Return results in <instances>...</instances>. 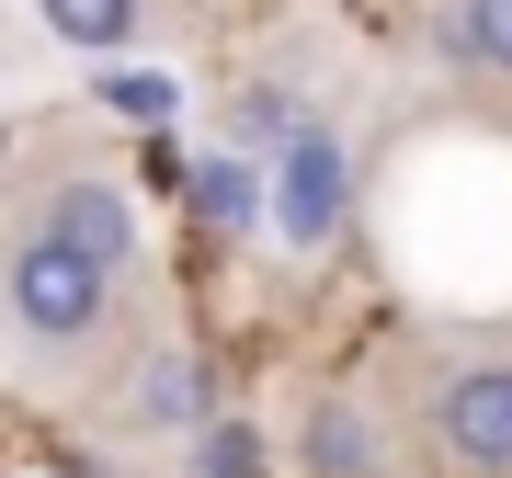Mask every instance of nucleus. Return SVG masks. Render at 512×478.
<instances>
[{
    "instance_id": "nucleus-1",
    "label": "nucleus",
    "mask_w": 512,
    "mask_h": 478,
    "mask_svg": "<svg viewBox=\"0 0 512 478\" xmlns=\"http://www.w3.org/2000/svg\"><path fill=\"white\" fill-rule=\"evenodd\" d=\"M262 217H274L285 251H330V239H342V217H353V148L296 114L285 148L262 160Z\"/></svg>"
},
{
    "instance_id": "nucleus-2",
    "label": "nucleus",
    "mask_w": 512,
    "mask_h": 478,
    "mask_svg": "<svg viewBox=\"0 0 512 478\" xmlns=\"http://www.w3.org/2000/svg\"><path fill=\"white\" fill-rule=\"evenodd\" d=\"M103 296H114V274L80 262L69 239L35 228V239L12 251V319H23L35 342H92V331H103Z\"/></svg>"
},
{
    "instance_id": "nucleus-3",
    "label": "nucleus",
    "mask_w": 512,
    "mask_h": 478,
    "mask_svg": "<svg viewBox=\"0 0 512 478\" xmlns=\"http://www.w3.org/2000/svg\"><path fill=\"white\" fill-rule=\"evenodd\" d=\"M433 444H444L467 478H512V365H467V376H444V399H433Z\"/></svg>"
},
{
    "instance_id": "nucleus-4",
    "label": "nucleus",
    "mask_w": 512,
    "mask_h": 478,
    "mask_svg": "<svg viewBox=\"0 0 512 478\" xmlns=\"http://www.w3.org/2000/svg\"><path fill=\"white\" fill-rule=\"evenodd\" d=\"M46 239H69L80 262L126 274V262H137V205H126V183H103V171H69V183H57V205H46Z\"/></svg>"
},
{
    "instance_id": "nucleus-5",
    "label": "nucleus",
    "mask_w": 512,
    "mask_h": 478,
    "mask_svg": "<svg viewBox=\"0 0 512 478\" xmlns=\"http://www.w3.org/2000/svg\"><path fill=\"white\" fill-rule=\"evenodd\" d=\"M183 194H194V217H205V228H228V239H239V228H262V171L239 160V148L194 160V171H183Z\"/></svg>"
},
{
    "instance_id": "nucleus-6",
    "label": "nucleus",
    "mask_w": 512,
    "mask_h": 478,
    "mask_svg": "<svg viewBox=\"0 0 512 478\" xmlns=\"http://www.w3.org/2000/svg\"><path fill=\"white\" fill-rule=\"evenodd\" d=\"M308 467L319 478H376V422L353 399H319L308 410Z\"/></svg>"
},
{
    "instance_id": "nucleus-7",
    "label": "nucleus",
    "mask_w": 512,
    "mask_h": 478,
    "mask_svg": "<svg viewBox=\"0 0 512 478\" xmlns=\"http://www.w3.org/2000/svg\"><path fill=\"white\" fill-rule=\"evenodd\" d=\"M137 422H171V433L205 422V365H194V353H148V376H137Z\"/></svg>"
},
{
    "instance_id": "nucleus-8",
    "label": "nucleus",
    "mask_w": 512,
    "mask_h": 478,
    "mask_svg": "<svg viewBox=\"0 0 512 478\" xmlns=\"http://www.w3.org/2000/svg\"><path fill=\"white\" fill-rule=\"evenodd\" d=\"M46 35H69L80 57H114L137 35V0H46Z\"/></svg>"
},
{
    "instance_id": "nucleus-9",
    "label": "nucleus",
    "mask_w": 512,
    "mask_h": 478,
    "mask_svg": "<svg viewBox=\"0 0 512 478\" xmlns=\"http://www.w3.org/2000/svg\"><path fill=\"white\" fill-rule=\"evenodd\" d=\"M444 57H478V69L512 80V0H456V23H444Z\"/></svg>"
},
{
    "instance_id": "nucleus-10",
    "label": "nucleus",
    "mask_w": 512,
    "mask_h": 478,
    "mask_svg": "<svg viewBox=\"0 0 512 478\" xmlns=\"http://www.w3.org/2000/svg\"><path fill=\"white\" fill-rule=\"evenodd\" d=\"M194 478H274V444L251 422H194Z\"/></svg>"
},
{
    "instance_id": "nucleus-11",
    "label": "nucleus",
    "mask_w": 512,
    "mask_h": 478,
    "mask_svg": "<svg viewBox=\"0 0 512 478\" xmlns=\"http://www.w3.org/2000/svg\"><path fill=\"white\" fill-rule=\"evenodd\" d=\"M103 114H126V126H171V114H183V80H171V69H114V80H103Z\"/></svg>"
},
{
    "instance_id": "nucleus-12",
    "label": "nucleus",
    "mask_w": 512,
    "mask_h": 478,
    "mask_svg": "<svg viewBox=\"0 0 512 478\" xmlns=\"http://www.w3.org/2000/svg\"><path fill=\"white\" fill-rule=\"evenodd\" d=\"M285 126H296V103H285V92H239V160H274Z\"/></svg>"
}]
</instances>
